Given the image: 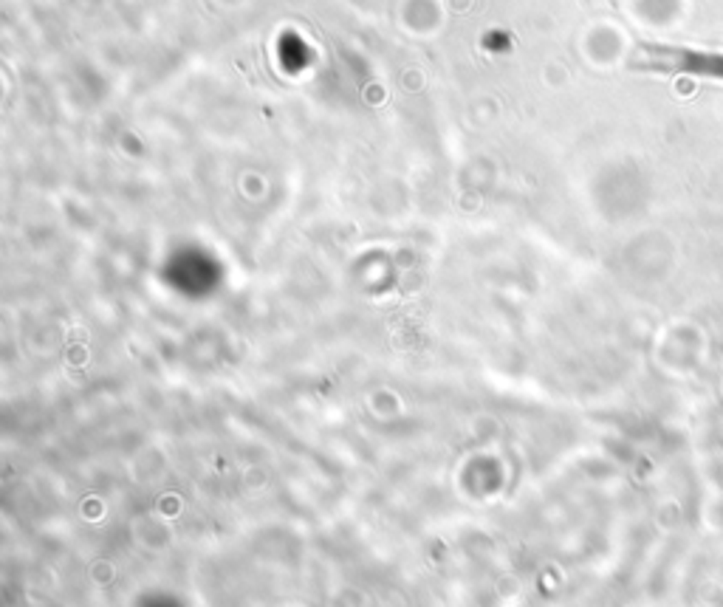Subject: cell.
<instances>
[{
  "instance_id": "obj_1",
  "label": "cell",
  "mask_w": 723,
  "mask_h": 607,
  "mask_svg": "<svg viewBox=\"0 0 723 607\" xmlns=\"http://www.w3.org/2000/svg\"><path fill=\"white\" fill-rule=\"evenodd\" d=\"M644 68L659 74H684L723 82V51L684 49V45H644Z\"/></svg>"
}]
</instances>
